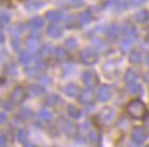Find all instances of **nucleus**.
<instances>
[{"label": "nucleus", "mask_w": 149, "mask_h": 147, "mask_svg": "<svg viewBox=\"0 0 149 147\" xmlns=\"http://www.w3.org/2000/svg\"><path fill=\"white\" fill-rule=\"evenodd\" d=\"M145 104L141 101V100H131L130 103L127 104V113L130 117H133L135 120H139L145 115Z\"/></svg>", "instance_id": "nucleus-1"}, {"label": "nucleus", "mask_w": 149, "mask_h": 147, "mask_svg": "<svg viewBox=\"0 0 149 147\" xmlns=\"http://www.w3.org/2000/svg\"><path fill=\"white\" fill-rule=\"evenodd\" d=\"M80 61L86 65H94L98 61V53L94 49H86L80 53Z\"/></svg>", "instance_id": "nucleus-2"}, {"label": "nucleus", "mask_w": 149, "mask_h": 147, "mask_svg": "<svg viewBox=\"0 0 149 147\" xmlns=\"http://www.w3.org/2000/svg\"><path fill=\"white\" fill-rule=\"evenodd\" d=\"M115 117H116V111L112 108V107H104L100 111V114H98V118L101 121V124H104V125L112 124L115 121Z\"/></svg>", "instance_id": "nucleus-3"}, {"label": "nucleus", "mask_w": 149, "mask_h": 147, "mask_svg": "<svg viewBox=\"0 0 149 147\" xmlns=\"http://www.w3.org/2000/svg\"><path fill=\"white\" fill-rule=\"evenodd\" d=\"M113 96V89L109 85H102L98 87V92H97V98L100 101H109Z\"/></svg>", "instance_id": "nucleus-4"}, {"label": "nucleus", "mask_w": 149, "mask_h": 147, "mask_svg": "<svg viewBox=\"0 0 149 147\" xmlns=\"http://www.w3.org/2000/svg\"><path fill=\"white\" fill-rule=\"evenodd\" d=\"M43 27H44V20H43L42 17H33V18H31L26 24V28L32 33L40 32V29H42Z\"/></svg>", "instance_id": "nucleus-5"}, {"label": "nucleus", "mask_w": 149, "mask_h": 147, "mask_svg": "<svg viewBox=\"0 0 149 147\" xmlns=\"http://www.w3.org/2000/svg\"><path fill=\"white\" fill-rule=\"evenodd\" d=\"M26 98V90L22 86L14 87V90L11 92V101L14 104H21Z\"/></svg>", "instance_id": "nucleus-6"}, {"label": "nucleus", "mask_w": 149, "mask_h": 147, "mask_svg": "<svg viewBox=\"0 0 149 147\" xmlns=\"http://www.w3.org/2000/svg\"><path fill=\"white\" fill-rule=\"evenodd\" d=\"M145 139H146V131L144 128H141V126L134 128L133 132H131V140L137 144H141V143L145 142Z\"/></svg>", "instance_id": "nucleus-7"}, {"label": "nucleus", "mask_w": 149, "mask_h": 147, "mask_svg": "<svg viewBox=\"0 0 149 147\" xmlns=\"http://www.w3.org/2000/svg\"><path fill=\"white\" fill-rule=\"evenodd\" d=\"M81 81L87 87L95 86L97 82H98V78H97V74L94 71H84L83 75H81Z\"/></svg>", "instance_id": "nucleus-8"}, {"label": "nucleus", "mask_w": 149, "mask_h": 147, "mask_svg": "<svg viewBox=\"0 0 149 147\" xmlns=\"http://www.w3.org/2000/svg\"><path fill=\"white\" fill-rule=\"evenodd\" d=\"M123 33H124L128 39H131V40H134V39L138 38V32H137V29H135V27H134L130 21H126L124 24H123Z\"/></svg>", "instance_id": "nucleus-9"}, {"label": "nucleus", "mask_w": 149, "mask_h": 147, "mask_svg": "<svg viewBox=\"0 0 149 147\" xmlns=\"http://www.w3.org/2000/svg\"><path fill=\"white\" fill-rule=\"evenodd\" d=\"M61 131L64 132L66 136H74V133H76V126H74L73 122H70V121H62L61 122Z\"/></svg>", "instance_id": "nucleus-10"}, {"label": "nucleus", "mask_w": 149, "mask_h": 147, "mask_svg": "<svg viewBox=\"0 0 149 147\" xmlns=\"http://www.w3.org/2000/svg\"><path fill=\"white\" fill-rule=\"evenodd\" d=\"M79 101L81 104H84V106H90V104L94 101V93L91 92L90 89L83 90V92L80 93V96H79Z\"/></svg>", "instance_id": "nucleus-11"}, {"label": "nucleus", "mask_w": 149, "mask_h": 147, "mask_svg": "<svg viewBox=\"0 0 149 147\" xmlns=\"http://www.w3.org/2000/svg\"><path fill=\"white\" fill-rule=\"evenodd\" d=\"M46 20L51 21L53 24H57L58 21H62V20H64V14L58 10H50L46 13Z\"/></svg>", "instance_id": "nucleus-12"}, {"label": "nucleus", "mask_w": 149, "mask_h": 147, "mask_svg": "<svg viewBox=\"0 0 149 147\" xmlns=\"http://www.w3.org/2000/svg\"><path fill=\"white\" fill-rule=\"evenodd\" d=\"M120 32H122L120 27H119L117 24H113V25H111V27L107 29V36L109 40H116V39L120 36Z\"/></svg>", "instance_id": "nucleus-13"}, {"label": "nucleus", "mask_w": 149, "mask_h": 147, "mask_svg": "<svg viewBox=\"0 0 149 147\" xmlns=\"http://www.w3.org/2000/svg\"><path fill=\"white\" fill-rule=\"evenodd\" d=\"M47 35L50 38H54V39L61 38L62 36V28L59 27V25H57V24H51L47 28Z\"/></svg>", "instance_id": "nucleus-14"}, {"label": "nucleus", "mask_w": 149, "mask_h": 147, "mask_svg": "<svg viewBox=\"0 0 149 147\" xmlns=\"http://www.w3.org/2000/svg\"><path fill=\"white\" fill-rule=\"evenodd\" d=\"M64 93H65V96H68V97H76L80 93V90H79V87H77V85L68 83V85L64 87Z\"/></svg>", "instance_id": "nucleus-15"}, {"label": "nucleus", "mask_w": 149, "mask_h": 147, "mask_svg": "<svg viewBox=\"0 0 149 147\" xmlns=\"http://www.w3.org/2000/svg\"><path fill=\"white\" fill-rule=\"evenodd\" d=\"M54 51H55V47H53L51 44H44V46H42L40 50H39V56H40L42 58H47V57L54 54Z\"/></svg>", "instance_id": "nucleus-16"}, {"label": "nucleus", "mask_w": 149, "mask_h": 147, "mask_svg": "<svg viewBox=\"0 0 149 147\" xmlns=\"http://www.w3.org/2000/svg\"><path fill=\"white\" fill-rule=\"evenodd\" d=\"M26 10L28 11H33V10H39L44 6V0H26Z\"/></svg>", "instance_id": "nucleus-17"}, {"label": "nucleus", "mask_w": 149, "mask_h": 147, "mask_svg": "<svg viewBox=\"0 0 149 147\" xmlns=\"http://www.w3.org/2000/svg\"><path fill=\"white\" fill-rule=\"evenodd\" d=\"M44 92H46L44 86L39 85V83L29 85V93H31V96H35V97H37V96H42V94H44Z\"/></svg>", "instance_id": "nucleus-18"}, {"label": "nucleus", "mask_w": 149, "mask_h": 147, "mask_svg": "<svg viewBox=\"0 0 149 147\" xmlns=\"http://www.w3.org/2000/svg\"><path fill=\"white\" fill-rule=\"evenodd\" d=\"M134 20H135V22H138V24H145V22H148L149 11L148 10L137 11V13H135V15H134Z\"/></svg>", "instance_id": "nucleus-19"}, {"label": "nucleus", "mask_w": 149, "mask_h": 147, "mask_svg": "<svg viewBox=\"0 0 149 147\" xmlns=\"http://www.w3.org/2000/svg\"><path fill=\"white\" fill-rule=\"evenodd\" d=\"M32 60H33V56L31 51H21L19 53V63L24 64L25 67L32 64Z\"/></svg>", "instance_id": "nucleus-20"}, {"label": "nucleus", "mask_w": 149, "mask_h": 147, "mask_svg": "<svg viewBox=\"0 0 149 147\" xmlns=\"http://www.w3.org/2000/svg\"><path fill=\"white\" fill-rule=\"evenodd\" d=\"M128 60L131 64H139L142 61V53L139 50H131L130 56H128Z\"/></svg>", "instance_id": "nucleus-21"}, {"label": "nucleus", "mask_w": 149, "mask_h": 147, "mask_svg": "<svg viewBox=\"0 0 149 147\" xmlns=\"http://www.w3.org/2000/svg\"><path fill=\"white\" fill-rule=\"evenodd\" d=\"M91 18H93V15H91L90 10H84V11H81V13L79 14V22L81 24V25L88 24V22L91 21Z\"/></svg>", "instance_id": "nucleus-22"}, {"label": "nucleus", "mask_w": 149, "mask_h": 147, "mask_svg": "<svg viewBox=\"0 0 149 147\" xmlns=\"http://www.w3.org/2000/svg\"><path fill=\"white\" fill-rule=\"evenodd\" d=\"M24 29H25V25H24V24H21V22L15 24L14 27L11 28V36H13V38H19L21 33L24 32Z\"/></svg>", "instance_id": "nucleus-23"}, {"label": "nucleus", "mask_w": 149, "mask_h": 147, "mask_svg": "<svg viewBox=\"0 0 149 147\" xmlns=\"http://www.w3.org/2000/svg\"><path fill=\"white\" fill-rule=\"evenodd\" d=\"M39 118L44 122H50V121L53 120V114H51V111L47 108H42L39 111Z\"/></svg>", "instance_id": "nucleus-24"}, {"label": "nucleus", "mask_w": 149, "mask_h": 147, "mask_svg": "<svg viewBox=\"0 0 149 147\" xmlns=\"http://www.w3.org/2000/svg\"><path fill=\"white\" fill-rule=\"evenodd\" d=\"M28 137H29V131H28L26 128H22L18 131L17 133V139H18V142L21 143H26L28 142Z\"/></svg>", "instance_id": "nucleus-25"}, {"label": "nucleus", "mask_w": 149, "mask_h": 147, "mask_svg": "<svg viewBox=\"0 0 149 147\" xmlns=\"http://www.w3.org/2000/svg\"><path fill=\"white\" fill-rule=\"evenodd\" d=\"M26 47L31 53H32V51H36L37 47H39V40H37L36 38H28L26 39Z\"/></svg>", "instance_id": "nucleus-26"}, {"label": "nucleus", "mask_w": 149, "mask_h": 147, "mask_svg": "<svg viewBox=\"0 0 149 147\" xmlns=\"http://www.w3.org/2000/svg\"><path fill=\"white\" fill-rule=\"evenodd\" d=\"M127 4H128L127 0H109L107 4H105V7H108V6H115L117 8H126Z\"/></svg>", "instance_id": "nucleus-27"}, {"label": "nucleus", "mask_w": 149, "mask_h": 147, "mask_svg": "<svg viewBox=\"0 0 149 147\" xmlns=\"http://www.w3.org/2000/svg\"><path fill=\"white\" fill-rule=\"evenodd\" d=\"M68 115H69V118H73V120H79L81 113H80L79 108H76L74 106H68Z\"/></svg>", "instance_id": "nucleus-28"}, {"label": "nucleus", "mask_w": 149, "mask_h": 147, "mask_svg": "<svg viewBox=\"0 0 149 147\" xmlns=\"http://www.w3.org/2000/svg\"><path fill=\"white\" fill-rule=\"evenodd\" d=\"M127 89L128 92L131 93V94H139V93L142 92V87L139 83L137 82H133V83H127Z\"/></svg>", "instance_id": "nucleus-29"}, {"label": "nucleus", "mask_w": 149, "mask_h": 147, "mask_svg": "<svg viewBox=\"0 0 149 147\" xmlns=\"http://www.w3.org/2000/svg\"><path fill=\"white\" fill-rule=\"evenodd\" d=\"M61 103V97L58 94H50L46 98V106H57Z\"/></svg>", "instance_id": "nucleus-30"}, {"label": "nucleus", "mask_w": 149, "mask_h": 147, "mask_svg": "<svg viewBox=\"0 0 149 147\" xmlns=\"http://www.w3.org/2000/svg\"><path fill=\"white\" fill-rule=\"evenodd\" d=\"M10 21H11L10 13H7V11H0V27L7 25Z\"/></svg>", "instance_id": "nucleus-31"}, {"label": "nucleus", "mask_w": 149, "mask_h": 147, "mask_svg": "<svg viewBox=\"0 0 149 147\" xmlns=\"http://www.w3.org/2000/svg\"><path fill=\"white\" fill-rule=\"evenodd\" d=\"M137 72L133 71V70H127V72H126V76H124V79H126V82L127 83H133V82H137Z\"/></svg>", "instance_id": "nucleus-32"}, {"label": "nucleus", "mask_w": 149, "mask_h": 147, "mask_svg": "<svg viewBox=\"0 0 149 147\" xmlns=\"http://www.w3.org/2000/svg\"><path fill=\"white\" fill-rule=\"evenodd\" d=\"M32 110L28 108V107H22L19 111V118H22V120H29V118H32Z\"/></svg>", "instance_id": "nucleus-33"}, {"label": "nucleus", "mask_w": 149, "mask_h": 147, "mask_svg": "<svg viewBox=\"0 0 149 147\" xmlns=\"http://www.w3.org/2000/svg\"><path fill=\"white\" fill-rule=\"evenodd\" d=\"M131 43H133V40H131V39H128V38H126L124 40H122V43H120V49H122L123 53H126V51L131 47Z\"/></svg>", "instance_id": "nucleus-34"}, {"label": "nucleus", "mask_w": 149, "mask_h": 147, "mask_svg": "<svg viewBox=\"0 0 149 147\" xmlns=\"http://www.w3.org/2000/svg\"><path fill=\"white\" fill-rule=\"evenodd\" d=\"M54 56H55L58 60H62V58H65V57H66V51H65L64 47H57V49H55V51H54Z\"/></svg>", "instance_id": "nucleus-35"}, {"label": "nucleus", "mask_w": 149, "mask_h": 147, "mask_svg": "<svg viewBox=\"0 0 149 147\" xmlns=\"http://www.w3.org/2000/svg\"><path fill=\"white\" fill-rule=\"evenodd\" d=\"M88 139H90L93 143H98L100 140H101V136H100V133H98V132L93 131V132L88 133Z\"/></svg>", "instance_id": "nucleus-36"}, {"label": "nucleus", "mask_w": 149, "mask_h": 147, "mask_svg": "<svg viewBox=\"0 0 149 147\" xmlns=\"http://www.w3.org/2000/svg\"><path fill=\"white\" fill-rule=\"evenodd\" d=\"M76 46H77V42L74 40L73 38H70V39H66V42H65V47L66 49H76Z\"/></svg>", "instance_id": "nucleus-37"}, {"label": "nucleus", "mask_w": 149, "mask_h": 147, "mask_svg": "<svg viewBox=\"0 0 149 147\" xmlns=\"http://www.w3.org/2000/svg\"><path fill=\"white\" fill-rule=\"evenodd\" d=\"M93 44H94V47H95L97 50H105L107 49V44L104 43V42H101V40H98V39H94V40H93Z\"/></svg>", "instance_id": "nucleus-38"}, {"label": "nucleus", "mask_w": 149, "mask_h": 147, "mask_svg": "<svg viewBox=\"0 0 149 147\" xmlns=\"http://www.w3.org/2000/svg\"><path fill=\"white\" fill-rule=\"evenodd\" d=\"M6 74L8 75H17V67L14 64H8L6 67Z\"/></svg>", "instance_id": "nucleus-39"}, {"label": "nucleus", "mask_w": 149, "mask_h": 147, "mask_svg": "<svg viewBox=\"0 0 149 147\" xmlns=\"http://www.w3.org/2000/svg\"><path fill=\"white\" fill-rule=\"evenodd\" d=\"M146 1V0H130V4L133 7H138V6H142Z\"/></svg>", "instance_id": "nucleus-40"}, {"label": "nucleus", "mask_w": 149, "mask_h": 147, "mask_svg": "<svg viewBox=\"0 0 149 147\" xmlns=\"http://www.w3.org/2000/svg\"><path fill=\"white\" fill-rule=\"evenodd\" d=\"M69 3L73 6V7H79V6L84 4V0H69Z\"/></svg>", "instance_id": "nucleus-41"}, {"label": "nucleus", "mask_w": 149, "mask_h": 147, "mask_svg": "<svg viewBox=\"0 0 149 147\" xmlns=\"http://www.w3.org/2000/svg\"><path fill=\"white\" fill-rule=\"evenodd\" d=\"M6 121H7L6 113H0V125H1V124H6Z\"/></svg>", "instance_id": "nucleus-42"}, {"label": "nucleus", "mask_w": 149, "mask_h": 147, "mask_svg": "<svg viewBox=\"0 0 149 147\" xmlns=\"http://www.w3.org/2000/svg\"><path fill=\"white\" fill-rule=\"evenodd\" d=\"M13 101H7V103H4V108L6 110H13Z\"/></svg>", "instance_id": "nucleus-43"}, {"label": "nucleus", "mask_w": 149, "mask_h": 147, "mask_svg": "<svg viewBox=\"0 0 149 147\" xmlns=\"http://www.w3.org/2000/svg\"><path fill=\"white\" fill-rule=\"evenodd\" d=\"M24 147H37V146H35L33 143H29V142H26V143H24Z\"/></svg>", "instance_id": "nucleus-44"}, {"label": "nucleus", "mask_w": 149, "mask_h": 147, "mask_svg": "<svg viewBox=\"0 0 149 147\" xmlns=\"http://www.w3.org/2000/svg\"><path fill=\"white\" fill-rule=\"evenodd\" d=\"M4 143H6V139H4V136H0V147L3 146Z\"/></svg>", "instance_id": "nucleus-45"}, {"label": "nucleus", "mask_w": 149, "mask_h": 147, "mask_svg": "<svg viewBox=\"0 0 149 147\" xmlns=\"http://www.w3.org/2000/svg\"><path fill=\"white\" fill-rule=\"evenodd\" d=\"M3 42H4V35L0 32V43H3Z\"/></svg>", "instance_id": "nucleus-46"}, {"label": "nucleus", "mask_w": 149, "mask_h": 147, "mask_svg": "<svg viewBox=\"0 0 149 147\" xmlns=\"http://www.w3.org/2000/svg\"><path fill=\"white\" fill-rule=\"evenodd\" d=\"M146 40H149V27H148V29H146Z\"/></svg>", "instance_id": "nucleus-47"}, {"label": "nucleus", "mask_w": 149, "mask_h": 147, "mask_svg": "<svg viewBox=\"0 0 149 147\" xmlns=\"http://www.w3.org/2000/svg\"><path fill=\"white\" fill-rule=\"evenodd\" d=\"M146 65L149 67V54H148V57H146Z\"/></svg>", "instance_id": "nucleus-48"}, {"label": "nucleus", "mask_w": 149, "mask_h": 147, "mask_svg": "<svg viewBox=\"0 0 149 147\" xmlns=\"http://www.w3.org/2000/svg\"><path fill=\"white\" fill-rule=\"evenodd\" d=\"M146 128L149 129V118H148V121H146Z\"/></svg>", "instance_id": "nucleus-49"}, {"label": "nucleus", "mask_w": 149, "mask_h": 147, "mask_svg": "<svg viewBox=\"0 0 149 147\" xmlns=\"http://www.w3.org/2000/svg\"><path fill=\"white\" fill-rule=\"evenodd\" d=\"M0 104H1V101H0Z\"/></svg>", "instance_id": "nucleus-50"}]
</instances>
